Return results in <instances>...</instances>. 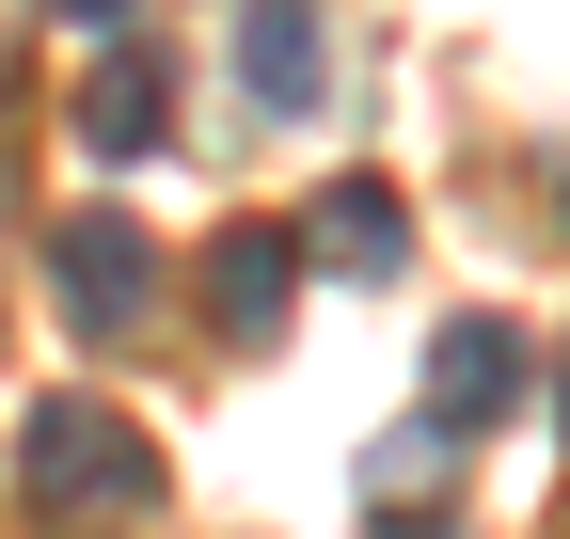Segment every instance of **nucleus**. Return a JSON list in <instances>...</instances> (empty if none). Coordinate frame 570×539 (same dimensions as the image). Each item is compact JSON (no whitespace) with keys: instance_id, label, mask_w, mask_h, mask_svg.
Instances as JSON below:
<instances>
[{"instance_id":"obj_1","label":"nucleus","mask_w":570,"mask_h":539,"mask_svg":"<svg viewBox=\"0 0 570 539\" xmlns=\"http://www.w3.org/2000/svg\"><path fill=\"white\" fill-rule=\"evenodd\" d=\"M17 508H32V539H127L159 508V444L111 396H32L17 413Z\"/></svg>"},{"instance_id":"obj_2","label":"nucleus","mask_w":570,"mask_h":539,"mask_svg":"<svg viewBox=\"0 0 570 539\" xmlns=\"http://www.w3.org/2000/svg\"><path fill=\"white\" fill-rule=\"evenodd\" d=\"M48 302H63V333H142L159 317V254H142V223L127 207H80V223H48Z\"/></svg>"},{"instance_id":"obj_3","label":"nucleus","mask_w":570,"mask_h":539,"mask_svg":"<svg viewBox=\"0 0 570 539\" xmlns=\"http://www.w3.org/2000/svg\"><path fill=\"white\" fill-rule=\"evenodd\" d=\"M508 396H539L523 317H444L428 333V429H508Z\"/></svg>"},{"instance_id":"obj_4","label":"nucleus","mask_w":570,"mask_h":539,"mask_svg":"<svg viewBox=\"0 0 570 539\" xmlns=\"http://www.w3.org/2000/svg\"><path fill=\"white\" fill-rule=\"evenodd\" d=\"M285 302H302V238H285V223H223V238H206V317H223L238 350H269Z\"/></svg>"},{"instance_id":"obj_5","label":"nucleus","mask_w":570,"mask_h":539,"mask_svg":"<svg viewBox=\"0 0 570 539\" xmlns=\"http://www.w3.org/2000/svg\"><path fill=\"white\" fill-rule=\"evenodd\" d=\"M80 144H96V159H159V144H175V63L142 48V32L80 80Z\"/></svg>"},{"instance_id":"obj_6","label":"nucleus","mask_w":570,"mask_h":539,"mask_svg":"<svg viewBox=\"0 0 570 539\" xmlns=\"http://www.w3.org/2000/svg\"><path fill=\"white\" fill-rule=\"evenodd\" d=\"M238 96H254L269 127H302V111L333 96V48H317L302 0H254V17H238Z\"/></svg>"},{"instance_id":"obj_7","label":"nucleus","mask_w":570,"mask_h":539,"mask_svg":"<svg viewBox=\"0 0 570 539\" xmlns=\"http://www.w3.org/2000/svg\"><path fill=\"white\" fill-rule=\"evenodd\" d=\"M302 254H333L348 286H396V270H412V207H396L381 175H333V190H317V223H302Z\"/></svg>"},{"instance_id":"obj_8","label":"nucleus","mask_w":570,"mask_h":539,"mask_svg":"<svg viewBox=\"0 0 570 539\" xmlns=\"http://www.w3.org/2000/svg\"><path fill=\"white\" fill-rule=\"evenodd\" d=\"M365 539H460V523H444V508H381Z\"/></svg>"},{"instance_id":"obj_9","label":"nucleus","mask_w":570,"mask_h":539,"mask_svg":"<svg viewBox=\"0 0 570 539\" xmlns=\"http://www.w3.org/2000/svg\"><path fill=\"white\" fill-rule=\"evenodd\" d=\"M48 17H96V32H127V17H142V0H48Z\"/></svg>"},{"instance_id":"obj_10","label":"nucleus","mask_w":570,"mask_h":539,"mask_svg":"<svg viewBox=\"0 0 570 539\" xmlns=\"http://www.w3.org/2000/svg\"><path fill=\"white\" fill-rule=\"evenodd\" d=\"M554 429H570V396H554Z\"/></svg>"}]
</instances>
